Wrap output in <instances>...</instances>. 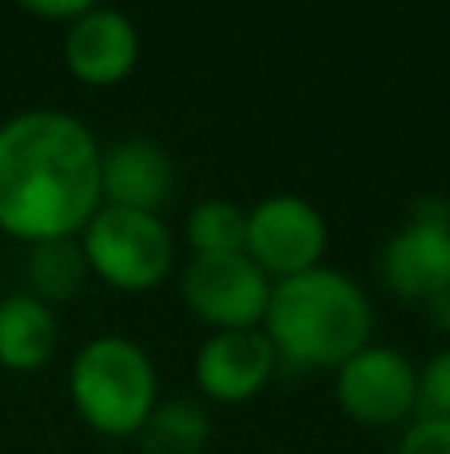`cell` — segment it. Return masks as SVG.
I'll list each match as a JSON object with an SVG mask.
<instances>
[{
	"instance_id": "cell-1",
	"label": "cell",
	"mask_w": 450,
	"mask_h": 454,
	"mask_svg": "<svg viewBox=\"0 0 450 454\" xmlns=\"http://www.w3.org/2000/svg\"><path fill=\"white\" fill-rule=\"evenodd\" d=\"M100 140L80 116L28 108L0 124V231L20 243L76 239L100 212Z\"/></svg>"
},
{
	"instance_id": "cell-2",
	"label": "cell",
	"mask_w": 450,
	"mask_h": 454,
	"mask_svg": "<svg viewBox=\"0 0 450 454\" xmlns=\"http://www.w3.org/2000/svg\"><path fill=\"white\" fill-rule=\"evenodd\" d=\"M375 303L347 271L311 267L303 275L271 283L263 311V335L279 371H339L351 355L371 343Z\"/></svg>"
},
{
	"instance_id": "cell-3",
	"label": "cell",
	"mask_w": 450,
	"mask_h": 454,
	"mask_svg": "<svg viewBox=\"0 0 450 454\" xmlns=\"http://www.w3.org/2000/svg\"><path fill=\"white\" fill-rule=\"evenodd\" d=\"M68 399L84 427L104 439H136L159 403L156 363L136 339L96 335L68 367Z\"/></svg>"
},
{
	"instance_id": "cell-4",
	"label": "cell",
	"mask_w": 450,
	"mask_h": 454,
	"mask_svg": "<svg viewBox=\"0 0 450 454\" xmlns=\"http://www.w3.org/2000/svg\"><path fill=\"white\" fill-rule=\"evenodd\" d=\"M76 239L88 259V271L108 287L128 291V295L156 291L175 263L172 231L159 215L148 212L100 204V212L88 220Z\"/></svg>"
},
{
	"instance_id": "cell-5",
	"label": "cell",
	"mask_w": 450,
	"mask_h": 454,
	"mask_svg": "<svg viewBox=\"0 0 450 454\" xmlns=\"http://www.w3.org/2000/svg\"><path fill=\"white\" fill-rule=\"evenodd\" d=\"M327 220L311 200L279 192L247 212V247L244 255L268 275L271 283L323 267L327 255Z\"/></svg>"
},
{
	"instance_id": "cell-6",
	"label": "cell",
	"mask_w": 450,
	"mask_h": 454,
	"mask_svg": "<svg viewBox=\"0 0 450 454\" xmlns=\"http://www.w3.org/2000/svg\"><path fill=\"white\" fill-rule=\"evenodd\" d=\"M183 307L212 331L263 327L271 279L247 255H191L180 271Z\"/></svg>"
},
{
	"instance_id": "cell-7",
	"label": "cell",
	"mask_w": 450,
	"mask_h": 454,
	"mask_svg": "<svg viewBox=\"0 0 450 454\" xmlns=\"http://www.w3.org/2000/svg\"><path fill=\"white\" fill-rule=\"evenodd\" d=\"M419 367L399 347L367 343L335 371V403L359 427H399L415 419Z\"/></svg>"
},
{
	"instance_id": "cell-8",
	"label": "cell",
	"mask_w": 450,
	"mask_h": 454,
	"mask_svg": "<svg viewBox=\"0 0 450 454\" xmlns=\"http://www.w3.org/2000/svg\"><path fill=\"white\" fill-rule=\"evenodd\" d=\"M379 275L403 303H423L450 275V204L443 196H419L403 227L383 243Z\"/></svg>"
},
{
	"instance_id": "cell-9",
	"label": "cell",
	"mask_w": 450,
	"mask_h": 454,
	"mask_svg": "<svg viewBox=\"0 0 450 454\" xmlns=\"http://www.w3.org/2000/svg\"><path fill=\"white\" fill-rule=\"evenodd\" d=\"M140 64V32L120 8L88 4L64 28V68L88 88H116Z\"/></svg>"
},
{
	"instance_id": "cell-10",
	"label": "cell",
	"mask_w": 450,
	"mask_h": 454,
	"mask_svg": "<svg viewBox=\"0 0 450 454\" xmlns=\"http://www.w3.org/2000/svg\"><path fill=\"white\" fill-rule=\"evenodd\" d=\"M279 359L271 351L263 327L252 331H212L199 343L191 375L204 399L223 403V407H239L252 403L263 387L275 379Z\"/></svg>"
},
{
	"instance_id": "cell-11",
	"label": "cell",
	"mask_w": 450,
	"mask_h": 454,
	"mask_svg": "<svg viewBox=\"0 0 450 454\" xmlns=\"http://www.w3.org/2000/svg\"><path fill=\"white\" fill-rule=\"evenodd\" d=\"M175 196V160L148 136H124L100 152V200L108 207L159 215Z\"/></svg>"
},
{
	"instance_id": "cell-12",
	"label": "cell",
	"mask_w": 450,
	"mask_h": 454,
	"mask_svg": "<svg viewBox=\"0 0 450 454\" xmlns=\"http://www.w3.org/2000/svg\"><path fill=\"white\" fill-rule=\"evenodd\" d=\"M60 347L56 307L40 303L28 291H12L0 299V367L28 375L52 363Z\"/></svg>"
},
{
	"instance_id": "cell-13",
	"label": "cell",
	"mask_w": 450,
	"mask_h": 454,
	"mask_svg": "<svg viewBox=\"0 0 450 454\" xmlns=\"http://www.w3.org/2000/svg\"><path fill=\"white\" fill-rule=\"evenodd\" d=\"M88 275L92 271H88V259L80 251V239H44L32 243L24 255V287L48 307L76 299Z\"/></svg>"
},
{
	"instance_id": "cell-14",
	"label": "cell",
	"mask_w": 450,
	"mask_h": 454,
	"mask_svg": "<svg viewBox=\"0 0 450 454\" xmlns=\"http://www.w3.org/2000/svg\"><path fill=\"white\" fill-rule=\"evenodd\" d=\"M136 439L144 454H199L212 439V419L196 399H159Z\"/></svg>"
},
{
	"instance_id": "cell-15",
	"label": "cell",
	"mask_w": 450,
	"mask_h": 454,
	"mask_svg": "<svg viewBox=\"0 0 450 454\" xmlns=\"http://www.w3.org/2000/svg\"><path fill=\"white\" fill-rule=\"evenodd\" d=\"M191 255H244L247 212L231 200H199L183 223Z\"/></svg>"
},
{
	"instance_id": "cell-16",
	"label": "cell",
	"mask_w": 450,
	"mask_h": 454,
	"mask_svg": "<svg viewBox=\"0 0 450 454\" xmlns=\"http://www.w3.org/2000/svg\"><path fill=\"white\" fill-rule=\"evenodd\" d=\"M415 419H450V347L431 355L419 367V399Z\"/></svg>"
},
{
	"instance_id": "cell-17",
	"label": "cell",
	"mask_w": 450,
	"mask_h": 454,
	"mask_svg": "<svg viewBox=\"0 0 450 454\" xmlns=\"http://www.w3.org/2000/svg\"><path fill=\"white\" fill-rule=\"evenodd\" d=\"M395 454H450V419H411Z\"/></svg>"
},
{
	"instance_id": "cell-18",
	"label": "cell",
	"mask_w": 450,
	"mask_h": 454,
	"mask_svg": "<svg viewBox=\"0 0 450 454\" xmlns=\"http://www.w3.org/2000/svg\"><path fill=\"white\" fill-rule=\"evenodd\" d=\"M20 8H24L28 16H36V20L64 24V28H68V24L88 8V0H24Z\"/></svg>"
},
{
	"instance_id": "cell-19",
	"label": "cell",
	"mask_w": 450,
	"mask_h": 454,
	"mask_svg": "<svg viewBox=\"0 0 450 454\" xmlns=\"http://www.w3.org/2000/svg\"><path fill=\"white\" fill-rule=\"evenodd\" d=\"M419 307L427 311L431 327H435V331H446V335H450V275H446L443 283H438L435 291H431L427 299H423Z\"/></svg>"
}]
</instances>
